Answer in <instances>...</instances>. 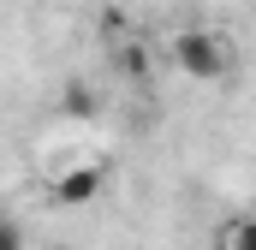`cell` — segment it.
Listing matches in <instances>:
<instances>
[{"label": "cell", "mask_w": 256, "mask_h": 250, "mask_svg": "<svg viewBox=\"0 0 256 250\" xmlns=\"http://www.w3.org/2000/svg\"><path fill=\"white\" fill-rule=\"evenodd\" d=\"M173 66L196 84H214V78L232 72V48H226L220 30H179L173 36Z\"/></svg>", "instance_id": "1"}, {"label": "cell", "mask_w": 256, "mask_h": 250, "mask_svg": "<svg viewBox=\"0 0 256 250\" xmlns=\"http://www.w3.org/2000/svg\"><path fill=\"white\" fill-rule=\"evenodd\" d=\"M96 196H102V167H72L48 185V202H60V208H84Z\"/></svg>", "instance_id": "2"}, {"label": "cell", "mask_w": 256, "mask_h": 250, "mask_svg": "<svg viewBox=\"0 0 256 250\" xmlns=\"http://www.w3.org/2000/svg\"><path fill=\"white\" fill-rule=\"evenodd\" d=\"M114 66H120L126 78H143V72H149V54H143V48H131V42H120V48H114Z\"/></svg>", "instance_id": "3"}, {"label": "cell", "mask_w": 256, "mask_h": 250, "mask_svg": "<svg viewBox=\"0 0 256 250\" xmlns=\"http://www.w3.org/2000/svg\"><path fill=\"white\" fill-rule=\"evenodd\" d=\"M66 114H78V120H84V114H96V96H90L84 84H72V90H66Z\"/></svg>", "instance_id": "4"}, {"label": "cell", "mask_w": 256, "mask_h": 250, "mask_svg": "<svg viewBox=\"0 0 256 250\" xmlns=\"http://www.w3.org/2000/svg\"><path fill=\"white\" fill-rule=\"evenodd\" d=\"M0 250H24V232H18L12 220H0Z\"/></svg>", "instance_id": "5"}]
</instances>
